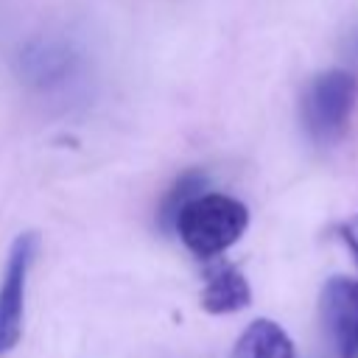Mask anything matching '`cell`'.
Masks as SVG:
<instances>
[{"instance_id": "obj_1", "label": "cell", "mask_w": 358, "mask_h": 358, "mask_svg": "<svg viewBox=\"0 0 358 358\" xmlns=\"http://www.w3.org/2000/svg\"><path fill=\"white\" fill-rule=\"evenodd\" d=\"M246 227V204L224 193H199L176 213L173 221V232L199 260H213L224 255L232 243L241 241Z\"/></svg>"}, {"instance_id": "obj_2", "label": "cell", "mask_w": 358, "mask_h": 358, "mask_svg": "<svg viewBox=\"0 0 358 358\" xmlns=\"http://www.w3.org/2000/svg\"><path fill=\"white\" fill-rule=\"evenodd\" d=\"M358 101V78L350 70H324L310 78L302 95V123L310 140L327 145L336 143L347 126Z\"/></svg>"}, {"instance_id": "obj_3", "label": "cell", "mask_w": 358, "mask_h": 358, "mask_svg": "<svg viewBox=\"0 0 358 358\" xmlns=\"http://www.w3.org/2000/svg\"><path fill=\"white\" fill-rule=\"evenodd\" d=\"M36 249H39V238L34 232L17 235L8 249L6 271L0 280V358H6L22 338L25 285H28V271L34 266Z\"/></svg>"}, {"instance_id": "obj_4", "label": "cell", "mask_w": 358, "mask_h": 358, "mask_svg": "<svg viewBox=\"0 0 358 358\" xmlns=\"http://www.w3.org/2000/svg\"><path fill=\"white\" fill-rule=\"evenodd\" d=\"M319 319L336 358H358V280L330 277L319 294Z\"/></svg>"}, {"instance_id": "obj_5", "label": "cell", "mask_w": 358, "mask_h": 358, "mask_svg": "<svg viewBox=\"0 0 358 358\" xmlns=\"http://www.w3.org/2000/svg\"><path fill=\"white\" fill-rule=\"evenodd\" d=\"M252 302L249 280L241 274L238 266L227 260H215L204 271V288H201V308L207 313H235L243 310Z\"/></svg>"}, {"instance_id": "obj_6", "label": "cell", "mask_w": 358, "mask_h": 358, "mask_svg": "<svg viewBox=\"0 0 358 358\" xmlns=\"http://www.w3.org/2000/svg\"><path fill=\"white\" fill-rule=\"evenodd\" d=\"M229 358H294V341L277 322L255 319L238 336Z\"/></svg>"}, {"instance_id": "obj_7", "label": "cell", "mask_w": 358, "mask_h": 358, "mask_svg": "<svg viewBox=\"0 0 358 358\" xmlns=\"http://www.w3.org/2000/svg\"><path fill=\"white\" fill-rule=\"evenodd\" d=\"M204 187H207V176H204L201 171H196V168L185 171V173L171 185L168 196L162 199V207H159V227H162L165 232H173L176 213H179L190 199H196L199 193H204Z\"/></svg>"}, {"instance_id": "obj_8", "label": "cell", "mask_w": 358, "mask_h": 358, "mask_svg": "<svg viewBox=\"0 0 358 358\" xmlns=\"http://www.w3.org/2000/svg\"><path fill=\"white\" fill-rule=\"evenodd\" d=\"M338 235H341V241L347 243V249L352 252V257L358 260V215H350V218L338 227Z\"/></svg>"}]
</instances>
